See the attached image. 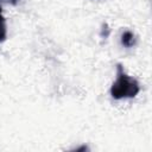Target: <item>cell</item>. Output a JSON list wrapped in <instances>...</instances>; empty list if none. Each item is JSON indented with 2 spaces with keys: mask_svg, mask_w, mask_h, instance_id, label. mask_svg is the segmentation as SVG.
Returning <instances> with one entry per match:
<instances>
[{
  "mask_svg": "<svg viewBox=\"0 0 152 152\" xmlns=\"http://www.w3.org/2000/svg\"><path fill=\"white\" fill-rule=\"evenodd\" d=\"M121 44L125 48H132L137 44V38L135 34L132 31H125L121 34Z\"/></svg>",
  "mask_w": 152,
  "mask_h": 152,
  "instance_id": "2",
  "label": "cell"
},
{
  "mask_svg": "<svg viewBox=\"0 0 152 152\" xmlns=\"http://www.w3.org/2000/svg\"><path fill=\"white\" fill-rule=\"evenodd\" d=\"M19 2V0H0V7L2 4H6V5H17Z\"/></svg>",
  "mask_w": 152,
  "mask_h": 152,
  "instance_id": "4",
  "label": "cell"
},
{
  "mask_svg": "<svg viewBox=\"0 0 152 152\" xmlns=\"http://www.w3.org/2000/svg\"><path fill=\"white\" fill-rule=\"evenodd\" d=\"M7 38V26H6V19L0 13V43L5 42Z\"/></svg>",
  "mask_w": 152,
  "mask_h": 152,
  "instance_id": "3",
  "label": "cell"
},
{
  "mask_svg": "<svg viewBox=\"0 0 152 152\" xmlns=\"http://www.w3.org/2000/svg\"><path fill=\"white\" fill-rule=\"evenodd\" d=\"M140 91V86L138 81L128 76L122 65L118 64L116 66V78L113 82L110 87V95L115 100H122V99H132L135 97Z\"/></svg>",
  "mask_w": 152,
  "mask_h": 152,
  "instance_id": "1",
  "label": "cell"
}]
</instances>
